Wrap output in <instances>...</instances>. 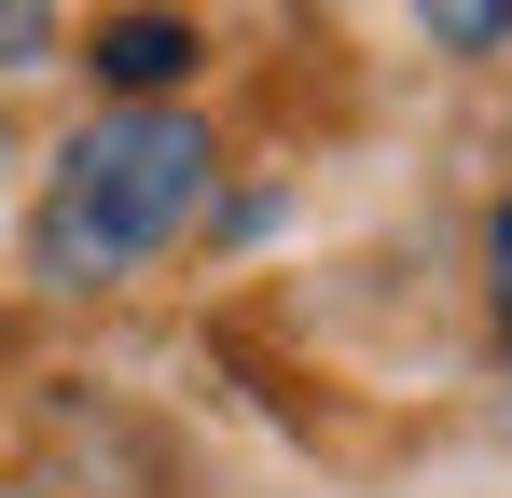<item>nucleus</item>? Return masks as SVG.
I'll return each instance as SVG.
<instances>
[{
    "label": "nucleus",
    "mask_w": 512,
    "mask_h": 498,
    "mask_svg": "<svg viewBox=\"0 0 512 498\" xmlns=\"http://www.w3.org/2000/svg\"><path fill=\"white\" fill-rule=\"evenodd\" d=\"M208 208V125L194 111H97L84 139L56 153V194H42V277L56 291H97L125 263H153Z\"/></svg>",
    "instance_id": "f257e3e1"
},
{
    "label": "nucleus",
    "mask_w": 512,
    "mask_h": 498,
    "mask_svg": "<svg viewBox=\"0 0 512 498\" xmlns=\"http://www.w3.org/2000/svg\"><path fill=\"white\" fill-rule=\"evenodd\" d=\"M194 56H208V42H194L180 14H111V28H97V83H125V111H153Z\"/></svg>",
    "instance_id": "f03ea898"
},
{
    "label": "nucleus",
    "mask_w": 512,
    "mask_h": 498,
    "mask_svg": "<svg viewBox=\"0 0 512 498\" xmlns=\"http://www.w3.org/2000/svg\"><path fill=\"white\" fill-rule=\"evenodd\" d=\"M416 14H429V42H457V56H485L512 28V0H416Z\"/></svg>",
    "instance_id": "7ed1b4c3"
},
{
    "label": "nucleus",
    "mask_w": 512,
    "mask_h": 498,
    "mask_svg": "<svg viewBox=\"0 0 512 498\" xmlns=\"http://www.w3.org/2000/svg\"><path fill=\"white\" fill-rule=\"evenodd\" d=\"M56 56V0H0V70H42Z\"/></svg>",
    "instance_id": "20e7f679"
},
{
    "label": "nucleus",
    "mask_w": 512,
    "mask_h": 498,
    "mask_svg": "<svg viewBox=\"0 0 512 498\" xmlns=\"http://www.w3.org/2000/svg\"><path fill=\"white\" fill-rule=\"evenodd\" d=\"M485 291H499V332H512V208H499V236H485Z\"/></svg>",
    "instance_id": "39448f33"
}]
</instances>
